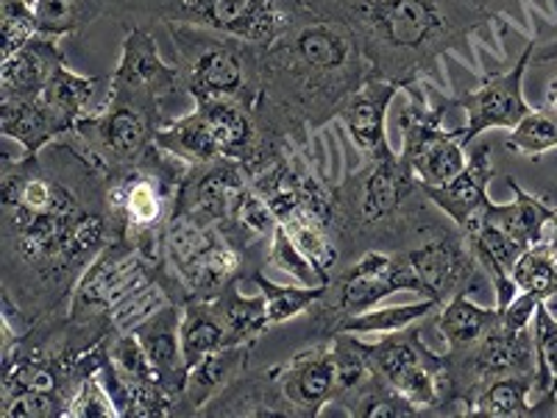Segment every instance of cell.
I'll return each mask as SVG.
<instances>
[{
	"label": "cell",
	"mask_w": 557,
	"mask_h": 418,
	"mask_svg": "<svg viewBox=\"0 0 557 418\" xmlns=\"http://www.w3.org/2000/svg\"><path fill=\"white\" fill-rule=\"evenodd\" d=\"M109 176L67 137L0 157V291L26 327L67 307L89 262L114 241Z\"/></svg>",
	"instance_id": "cell-1"
},
{
	"label": "cell",
	"mask_w": 557,
	"mask_h": 418,
	"mask_svg": "<svg viewBox=\"0 0 557 418\" xmlns=\"http://www.w3.org/2000/svg\"><path fill=\"white\" fill-rule=\"evenodd\" d=\"M371 78L357 37L307 9L271 42H260V82L251 109L271 137L310 148L343 103Z\"/></svg>",
	"instance_id": "cell-2"
},
{
	"label": "cell",
	"mask_w": 557,
	"mask_h": 418,
	"mask_svg": "<svg viewBox=\"0 0 557 418\" xmlns=\"http://www.w3.org/2000/svg\"><path fill=\"white\" fill-rule=\"evenodd\" d=\"M305 7L355 34L371 78L410 93L435 76L449 53L502 20L476 0H305Z\"/></svg>",
	"instance_id": "cell-3"
},
{
	"label": "cell",
	"mask_w": 557,
	"mask_h": 418,
	"mask_svg": "<svg viewBox=\"0 0 557 418\" xmlns=\"http://www.w3.org/2000/svg\"><path fill=\"white\" fill-rule=\"evenodd\" d=\"M0 330V416L67 418L78 385L101 371L107 337L70 321L67 307L39 318L23 335H14L3 310Z\"/></svg>",
	"instance_id": "cell-4"
},
{
	"label": "cell",
	"mask_w": 557,
	"mask_h": 418,
	"mask_svg": "<svg viewBox=\"0 0 557 418\" xmlns=\"http://www.w3.org/2000/svg\"><path fill=\"white\" fill-rule=\"evenodd\" d=\"M449 221L399 153L366 159L332 184V232L341 246V268L366 251H407Z\"/></svg>",
	"instance_id": "cell-5"
},
{
	"label": "cell",
	"mask_w": 557,
	"mask_h": 418,
	"mask_svg": "<svg viewBox=\"0 0 557 418\" xmlns=\"http://www.w3.org/2000/svg\"><path fill=\"white\" fill-rule=\"evenodd\" d=\"M101 9L123 28L187 23L248 42H271L307 12L305 0H101Z\"/></svg>",
	"instance_id": "cell-6"
},
{
	"label": "cell",
	"mask_w": 557,
	"mask_h": 418,
	"mask_svg": "<svg viewBox=\"0 0 557 418\" xmlns=\"http://www.w3.org/2000/svg\"><path fill=\"white\" fill-rule=\"evenodd\" d=\"M187 168V162L157 146L139 165L109 176L114 235L132 243L153 266H168L165 226L176 209Z\"/></svg>",
	"instance_id": "cell-7"
},
{
	"label": "cell",
	"mask_w": 557,
	"mask_h": 418,
	"mask_svg": "<svg viewBox=\"0 0 557 418\" xmlns=\"http://www.w3.org/2000/svg\"><path fill=\"white\" fill-rule=\"evenodd\" d=\"M151 282H162L173 302L187 305L190 296L168 266H153L123 237H114L73 287L67 302V318L78 327L109 337L123 307Z\"/></svg>",
	"instance_id": "cell-8"
},
{
	"label": "cell",
	"mask_w": 557,
	"mask_h": 418,
	"mask_svg": "<svg viewBox=\"0 0 557 418\" xmlns=\"http://www.w3.org/2000/svg\"><path fill=\"white\" fill-rule=\"evenodd\" d=\"M168 112L171 109L157 98L109 82L107 103L84 114L67 139L107 176H117L157 148L159 128L171 123Z\"/></svg>",
	"instance_id": "cell-9"
},
{
	"label": "cell",
	"mask_w": 557,
	"mask_h": 418,
	"mask_svg": "<svg viewBox=\"0 0 557 418\" xmlns=\"http://www.w3.org/2000/svg\"><path fill=\"white\" fill-rule=\"evenodd\" d=\"M278 143L285 139L271 137L257 121L251 103L237 98H201L193 112L171 121L157 134V146L187 165H203L215 159H235L248 165Z\"/></svg>",
	"instance_id": "cell-10"
},
{
	"label": "cell",
	"mask_w": 557,
	"mask_h": 418,
	"mask_svg": "<svg viewBox=\"0 0 557 418\" xmlns=\"http://www.w3.org/2000/svg\"><path fill=\"white\" fill-rule=\"evenodd\" d=\"M184 93L201 98H237L253 103L260 82V42L232 37L215 28L168 23Z\"/></svg>",
	"instance_id": "cell-11"
},
{
	"label": "cell",
	"mask_w": 557,
	"mask_h": 418,
	"mask_svg": "<svg viewBox=\"0 0 557 418\" xmlns=\"http://www.w3.org/2000/svg\"><path fill=\"white\" fill-rule=\"evenodd\" d=\"M407 291L424 296L407 251H366L355 262L332 273L326 291L307 310L310 341H330L348 318L380 307L382 298Z\"/></svg>",
	"instance_id": "cell-12"
},
{
	"label": "cell",
	"mask_w": 557,
	"mask_h": 418,
	"mask_svg": "<svg viewBox=\"0 0 557 418\" xmlns=\"http://www.w3.org/2000/svg\"><path fill=\"white\" fill-rule=\"evenodd\" d=\"M165 262L190 298H215L232 282L246 285L262 271L221 226L198 223L176 209L165 226Z\"/></svg>",
	"instance_id": "cell-13"
},
{
	"label": "cell",
	"mask_w": 557,
	"mask_h": 418,
	"mask_svg": "<svg viewBox=\"0 0 557 418\" xmlns=\"http://www.w3.org/2000/svg\"><path fill=\"white\" fill-rule=\"evenodd\" d=\"M444 407L446 416H455L462 405V416L487 382L510 374H535V341L532 330H507L502 321L485 332L480 341L462 348L444 352Z\"/></svg>",
	"instance_id": "cell-14"
},
{
	"label": "cell",
	"mask_w": 557,
	"mask_h": 418,
	"mask_svg": "<svg viewBox=\"0 0 557 418\" xmlns=\"http://www.w3.org/2000/svg\"><path fill=\"white\" fill-rule=\"evenodd\" d=\"M368 360L382 380L405 393L421 416H446L444 355L426 346L424 332L416 323L368 343Z\"/></svg>",
	"instance_id": "cell-15"
},
{
	"label": "cell",
	"mask_w": 557,
	"mask_h": 418,
	"mask_svg": "<svg viewBox=\"0 0 557 418\" xmlns=\"http://www.w3.org/2000/svg\"><path fill=\"white\" fill-rule=\"evenodd\" d=\"M430 96L432 107H426L424 101H418L412 96L405 112H401L399 157L416 173L418 182L426 184V187H441V184L451 182L466 168L469 157H466V146L457 139L455 128L451 132L444 128V118L451 109L449 98L435 93L432 87Z\"/></svg>",
	"instance_id": "cell-16"
},
{
	"label": "cell",
	"mask_w": 557,
	"mask_h": 418,
	"mask_svg": "<svg viewBox=\"0 0 557 418\" xmlns=\"http://www.w3.org/2000/svg\"><path fill=\"white\" fill-rule=\"evenodd\" d=\"M101 377L121 418H168L173 416V399L157 377L134 332L114 330L107 337Z\"/></svg>",
	"instance_id": "cell-17"
},
{
	"label": "cell",
	"mask_w": 557,
	"mask_h": 418,
	"mask_svg": "<svg viewBox=\"0 0 557 418\" xmlns=\"http://www.w3.org/2000/svg\"><path fill=\"white\" fill-rule=\"evenodd\" d=\"M532 57H535V39L524 45L519 62L510 70L485 76L476 89H466L460 96H449L451 109H462V112L469 114V123L455 128L462 146L469 148L471 143H476V137H482L491 128H507L510 132L532 112V107L524 98V76L527 67L532 64Z\"/></svg>",
	"instance_id": "cell-18"
},
{
	"label": "cell",
	"mask_w": 557,
	"mask_h": 418,
	"mask_svg": "<svg viewBox=\"0 0 557 418\" xmlns=\"http://www.w3.org/2000/svg\"><path fill=\"white\" fill-rule=\"evenodd\" d=\"M407 257L424 285V298H432L437 305H446L457 293L485 287L482 266L471 251L466 232L455 221L435 229L418 246L407 248Z\"/></svg>",
	"instance_id": "cell-19"
},
{
	"label": "cell",
	"mask_w": 557,
	"mask_h": 418,
	"mask_svg": "<svg viewBox=\"0 0 557 418\" xmlns=\"http://www.w3.org/2000/svg\"><path fill=\"white\" fill-rule=\"evenodd\" d=\"M248 190L246 173L235 159H215L187 168L176 196V212L190 216L207 226H226L243 193Z\"/></svg>",
	"instance_id": "cell-20"
},
{
	"label": "cell",
	"mask_w": 557,
	"mask_h": 418,
	"mask_svg": "<svg viewBox=\"0 0 557 418\" xmlns=\"http://www.w3.org/2000/svg\"><path fill=\"white\" fill-rule=\"evenodd\" d=\"M278 385L293 418H318L335 399V352L330 341H312L287 362L276 366Z\"/></svg>",
	"instance_id": "cell-21"
},
{
	"label": "cell",
	"mask_w": 557,
	"mask_h": 418,
	"mask_svg": "<svg viewBox=\"0 0 557 418\" xmlns=\"http://www.w3.org/2000/svg\"><path fill=\"white\" fill-rule=\"evenodd\" d=\"M109 82L117 84V87L134 89V93H143L148 98H157L168 109L173 107L176 98L187 96L176 64H168L165 59L159 57L157 39L151 37L148 28H128L126 39H123L121 62L109 76Z\"/></svg>",
	"instance_id": "cell-22"
},
{
	"label": "cell",
	"mask_w": 557,
	"mask_h": 418,
	"mask_svg": "<svg viewBox=\"0 0 557 418\" xmlns=\"http://www.w3.org/2000/svg\"><path fill=\"white\" fill-rule=\"evenodd\" d=\"M401 93L399 84L380 82V78H368L355 96L343 103L337 121L343 123L346 134L351 137L357 151L366 159H382L396 153L391 148V139H387L385 121L387 109L396 101V96Z\"/></svg>",
	"instance_id": "cell-23"
},
{
	"label": "cell",
	"mask_w": 557,
	"mask_h": 418,
	"mask_svg": "<svg viewBox=\"0 0 557 418\" xmlns=\"http://www.w3.org/2000/svg\"><path fill=\"white\" fill-rule=\"evenodd\" d=\"M182 312L184 305L171 302L132 330L139 346L146 348L151 366L157 368L159 382L173 399V416H176L184 385H187V362H184L182 352Z\"/></svg>",
	"instance_id": "cell-24"
},
{
	"label": "cell",
	"mask_w": 557,
	"mask_h": 418,
	"mask_svg": "<svg viewBox=\"0 0 557 418\" xmlns=\"http://www.w3.org/2000/svg\"><path fill=\"white\" fill-rule=\"evenodd\" d=\"M201 416L209 418H293L276 366L248 368L223 393L203 407Z\"/></svg>",
	"instance_id": "cell-25"
},
{
	"label": "cell",
	"mask_w": 557,
	"mask_h": 418,
	"mask_svg": "<svg viewBox=\"0 0 557 418\" xmlns=\"http://www.w3.org/2000/svg\"><path fill=\"white\" fill-rule=\"evenodd\" d=\"M494 176V146H491V139H482V143H471L469 162L451 182L441 184V187L424 184V190L432 204L462 229L487 204V184Z\"/></svg>",
	"instance_id": "cell-26"
},
{
	"label": "cell",
	"mask_w": 557,
	"mask_h": 418,
	"mask_svg": "<svg viewBox=\"0 0 557 418\" xmlns=\"http://www.w3.org/2000/svg\"><path fill=\"white\" fill-rule=\"evenodd\" d=\"M62 64H67V53L59 37L37 34L0 62V98H39Z\"/></svg>",
	"instance_id": "cell-27"
},
{
	"label": "cell",
	"mask_w": 557,
	"mask_h": 418,
	"mask_svg": "<svg viewBox=\"0 0 557 418\" xmlns=\"http://www.w3.org/2000/svg\"><path fill=\"white\" fill-rule=\"evenodd\" d=\"M251 355L253 343H243V346L215 348V352H209L207 357H201V360L187 371V385H184L176 416H201L203 407L215 399L218 393L226 391L243 371L251 368Z\"/></svg>",
	"instance_id": "cell-28"
},
{
	"label": "cell",
	"mask_w": 557,
	"mask_h": 418,
	"mask_svg": "<svg viewBox=\"0 0 557 418\" xmlns=\"http://www.w3.org/2000/svg\"><path fill=\"white\" fill-rule=\"evenodd\" d=\"M101 87H109V76H78V73H73V70L67 67V64H62V67L53 73L51 82L45 84L39 101H42V107L51 114L59 137H67L84 114H89V101L96 98V93Z\"/></svg>",
	"instance_id": "cell-29"
},
{
	"label": "cell",
	"mask_w": 557,
	"mask_h": 418,
	"mask_svg": "<svg viewBox=\"0 0 557 418\" xmlns=\"http://www.w3.org/2000/svg\"><path fill=\"white\" fill-rule=\"evenodd\" d=\"M240 287L243 282H232L221 296L212 298L218 316H221L226 346L257 343L268 330H271L265 296H262V293L260 296H246Z\"/></svg>",
	"instance_id": "cell-30"
},
{
	"label": "cell",
	"mask_w": 557,
	"mask_h": 418,
	"mask_svg": "<svg viewBox=\"0 0 557 418\" xmlns=\"http://www.w3.org/2000/svg\"><path fill=\"white\" fill-rule=\"evenodd\" d=\"M535 416H557V316L541 302L535 310Z\"/></svg>",
	"instance_id": "cell-31"
},
{
	"label": "cell",
	"mask_w": 557,
	"mask_h": 418,
	"mask_svg": "<svg viewBox=\"0 0 557 418\" xmlns=\"http://www.w3.org/2000/svg\"><path fill=\"white\" fill-rule=\"evenodd\" d=\"M435 327L446 341V348H462L480 341L485 332H491L499 323V310L476 305L469 293H457L446 305L437 307Z\"/></svg>",
	"instance_id": "cell-32"
},
{
	"label": "cell",
	"mask_w": 557,
	"mask_h": 418,
	"mask_svg": "<svg viewBox=\"0 0 557 418\" xmlns=\"http://www.w3.org/2000/svg\"><path fill=\"white\" fill-rule=\"evenodd\" d=\"M0 132L17 139L26 153H39L59 139L51 114L39 98H0Z\"/></svg>",
	"instance_id": "cell-33"
},
{
	"label": "cell",
	"mask_w": 557,
	"mask_h": 418,
	"mask_svg": "<svg viewBox=\"0 0 557 418\" xmlns=\"http://www.w3.org/2000/svg\"><path fill=\"white\" fill-rule=\"evenodd\" d=\"M532 393H535V374H510L499 380L487 382L474 402L469 405L466 416L482 418H532L535 405H532Z\"/></svg>",
	"instance_id": "cell-34"
},
{
	"label": "cell",
	"mask_w": 557,
	"mask_h": 418,
	"mask_svg": "<svg viewBox=\"0 0 557 418\" xmlns=\"http://www.w3.org/2000/svg\"><path fill=\"white\" fill-rule=\"evenodd\" d=\"M226 346L221 316L212 298H190L182 312V352L187 371L209 352Z\"/></svg>",
	"instance_id": "cell-35"
},
{
	"label": "cell",
	"mask_w": 557,
	"mask_h": 418,
	"mask_svg": "<svg viewBox=\"0 0 557 418\" xmlns=\"http://www.w3.org/2000/svg\"><path fill=\"white\" fill-rule=\"evenodd\" d=\"M343 413L351 418H421V410L407 399L405 393L396 391L387 380H382L380 374H374L366 385L357 388L348 399H343L341 405Z\"/></svg>",
	"instance_id": "cell-36"
},
{
	"label": "cell",
	"mask_w": 557,
	"mask_h": 418,
	"mask_svg": "<svg viewBox=\"0 0 557 418\" xmlns=\"http://www.w3.org/2000/svg\"><path fill=\"white\" fill-rule=\"evenodd\" d=\"M34 14L39 34L62 39L92 26L98 17H103V9L101 0H37Z\"/></svg>",
	"instance_id": "cell-37"
},
{
	"label": "cell",
	"mask_w": 557,
	"mask_h": 418,
	"mask_svg": "<svg viewBox=\"0 0 557 418\" xmlns=\"http://www.w3.org/2000/svg\"><path fill=\"white\" fill-rule=\"evenodd\" d=\"M437 302L432 298H421L412 305L401 307H374V310L362 312V316L348 318L341 327V332H351V335H387V332H399L412 327L418 321H426L437 312Z\"/></svg>",
	"instance_id": "cell-38"
},
{
	"label": "cell",
	"mask_w": 557,
	"mask_h": 418,
	"mask_svg": "<svg viewBox=\"0 0 557 418\" xmlns=\"http://www.w3.org/2000/svg\"><path fill=\"white\" fill-rule=\"evenodd\" d=\"M251 282L260 287V293L265 296L271 327H278V323L290 321V318L307 316V310H310L318 298L323 296V291H326V285H321V287L276 285V282H273V279H268L262 271L253 273Z\"/></svg>",
	"instance_id": "cell-39"
},
{
	"label": "cell",
	"mask_w": 557,
	"mask_h": 418,
	"mask_svg": "<svg viewBox=\"0 0 557 418\" xmlns=\"http://www.w3.org/2000/svg\"><path fill=\"white\" fill-rule=\"evenodd\" d=\"M505 148L510 153L541 159L546 151L557 148V112L546 109H532L524 121L505 137Z\"/></svg>",
	"instance_id": "cell-40"
},
{
	"label": "cell",
	"mask_w": 557,
	"mask_h": 418,
	"mask_svg": "<svg viewBox=\"0 0 557 418\" xmlns=\"http://www.w3.org/2000/svg\"><path fill=\"white\" fill-rule=\"evenodd\" d=\"M513 282L519 293H532L539 302H549L557 296V262L546 243H535L521 254L513 268Z\"/></svg>",
	"instance_id": "cell-41"
},
{
	"label": "cell",
	"mask_w": 557,
	"mask_h": 418,
	"mask_svg": "<svg viewBox=\"0 0 557 418\" xmlns=\"http://www.w3.org/2000/svg\"><path fill=\"white\" fill-rule=\"evenodd\" d=\"M37 34L39 26L32 3H26V0H0V37H3L0 62L17 53Z\"/></svg>",
	"instance_id": "cell-42"
},
{
	"label": "cell",
	"mask_w": 557,
	"mask_h": 418,
	"mask_svg": "<svg viewBox=\"0 0 557 418\" xmlns=\"http://www.w3.org/2000/svg\"><path fill=\"white\" fill-rule=\"evenodd\" d=\"M268 266L290 273L293 279H298V282L307 287L323 285L321 276H318V271H315V266L307 260L305 251H301V248L290 241V235H287L282 226H276V232H273L271 248H268Z\"/></svg>",
	"instance_id": "cell-43"
},
{
	"label": "cell",
	"mask_w": 557,
	"mask_h": 418,
	"mask_svg": "<svg viewBox=\"0 0 557 418\" xmlns=\"http://www.w3.org/2000/svg\"><path fill=\"white\" fill-rule=\"evenodd\" d=\"M114 416H117V407H114L112 393H109L101 371L89 374L87 380L78 385L73 402H70L67 418H114Z\"/></svg>",
	"instance_id": "cell-44"
},
{
	"label": "cell",
	"mask_w": 557,
	"mask_h": 418,
	"mask_svg": "<svg viewBox=\"0 0 557 418\" xmlns=\"http://www.w3.org/2000/svg\"><path fill=\"white\" fill-rule=\"evenodd\" d=\"M539 298L532 293H516V298L505 310H499V321L507 330H530V323L535 321V310H539Z\"/></svg>",
	"instance_id": "cell-45"
},
{
	"label": "cell",
	"mask_w": 557,
	"mask_h": 418,
	"mask_svg": "<svg viewBox=\"0 0 557 418\" xmlns=\"http://www.w3.org/2000/svg\"><path fill=\"white\" fill-rule=\"evenodd\" d=\"M555 59H557V39L555 42L535 45V57H532V62H555Z\"/></svg>",
	"instance_id": "cell-46"
},
{
	"label": "cell",
	"mask_w": 557,
	"mask_h": 418,
	"mask_svg": "<svg viewBox=\"0 0 557 418\" xmlns=\"http://www.w3.org/2000/svg\"><path fill=\"white\" fill-rule=\"evenodd\" d=\"M541 243H546V248H549L552 257H555V262H557V216H555V221L546 226V235H544V241H541Z\"/></svg>",
	"instance_id": "cell-47"
},
{
	"label": "cell",
	"mask_w": 557,
	"mask_h": 418,
	"mask_svg": "<svg viewBox=\"0 0 557 418\" xmlns=\"http://www.w3.org/2000/svg\"><path fill=\"white\" fill-rule=\"evenodd\" d=\"M476 3H480L482 9H487V12H494L496 17H502V12H505L510 0H476Z\"/></svg>",
	"instance_id": "cell-48"
},
{
	"label": "cell",
	"mask_w": 557,
	"mask_h": 418,
	"mask_svg": "<svg viewBox=\"0 0 557 418\" xmlns=\"http://www.w3.org/2000/svg\"><path fill=\"white\" fill-rule=\"evenodd\" d=\"M546 107L557 112V78H552L549 87H546Z\"/></svg>",
	"instance_id": "cell-49"
},
{
	"label": "cell",
	"mask_w": 557,
	"mask_h": 418,
	"mask_svg": "<svg viewBox=\"0 0 557 418\" xmlns=\"http://www.w3.org/2000/svg\"><path fill=\"white\" fill-rule=\"evenodd\" d=\"M26 3H32V7H34V3H37V0H26Z\"/></svg>",
	"instance_id": "cell-50"
}]
</instances>
